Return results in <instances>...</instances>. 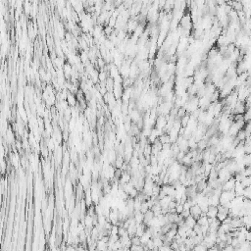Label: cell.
Segmentation results:
<instances>
[{
    "instance_id": "2",
    "label": "cell",
    "mask_w": 251,
    "mask_h": 251,
    "mask_svg": "<svg viewBox=\"0 0 251 251\" xmlns=\"http://www.w3.org/2000/svg\"><path fill=\"white\" fill-rule=\"evenodd\" d=\"M190 215L193 218H195L196 220L201 216L202 214H203V211L201 210V208H200V206H199L198 204H195V205H192L191 206V208H190Z\"/></svg>"
},
{
    "instance_id": "5",
    "label": "cell",
    "mask_w": 251,
    "mask_h": 251,
    "mask_svg": "<svg viewBox=\"0 0 251 251\" xmlns=\"http://www.w3.org/2000/svg\"><path fill=\"white\" fill-rule=\"evenodd\" d=\"M155 217V214H154V212L151 210V209H149L148 211H146L145 213H144V219H143V223L146 225V227H147V225H148L151 221H152V219Z\"/></svg>"
},
{
    "instance_id": "7",
    "label": "cell",
    "mask_w": 251,
    "mask_h": 251,
    "mask_svg": "<svg viewBox=\"0 0 251 251\" xmlns=\"http://www.w3.org/2000/svg\"><path fill=\"white\" fill-rule=\"evenodd\" d=\"M130 118L134 122V123L138 122L141 119L139 111L136 110V109H134V110H131V112H130Z\"/></svg>"
},
{
    "instance_id": "3",
    "label": "cell",
    "mask_w": 251,
    "mask_h": 251,
    "mask_svg": "<svg viewBox=\"0 0 251 251\" xmlns=\"http://www.w3.org/2000/svg\"><path fill=\"white\" fill-rule=\"evenodd\" d=\"M67 102H68V104L70 106H72V107H76L77 105H78V98H77V96L74 95V93L72 92H69L68 94H67V98H66Z\"/></svg>"
},
{
    "instance_id": "4",
    "label": "cell",
    "mask_w": 251,
    "mask_h": 251,
    "mask_svg": "<svg viewBox=\"0 0 251 251\" xmlns=\"http://www.w3.org/2000/svg\"><path fill=\"white\" fill-rule=\"evenodd\" d=\"M206 215H207L208 218H217V215H218V206L210 205V206H209L207 212H206Z\"/></svg>"
},
{
    "instance_id": "6",
    "label": "cell",
    "mask_w": 251,
    "mask_h": 251,
    "mask_svg": "<svg viewBox=\"0 0 251 251\" xmlns=\"http://www.w3.org/2000/svg\"><path fill=\"white\" fill-rule=\"evenodd\" d=\"M185 226L188 227V228H193V227L195 226L196 224H197V220H196L195 218L192 217L191 215H189L188 218L185 219Z\"/></svg>"
},
{
    "instance_id": "8",
    "label": "cell",
    "mask_w": 251,
    "mask_h": 251,
    "mask_svg": "<svg viewBox=\"0 0 251 251\" xmlns=\"http://www.w3.org/2000/svg\"><path fill=\"white\" fill-rule=\"evenodd\" d=\"M241 219H242L243 226L248 230H251V214L244 215L243 217H241Z\"/></svg>"
},
{
    "instance_id": "1",
    "label": "cell",
    "mask_w": 251,
    "mask_h": 251,
    "mask_svg": "<svg viewBox=\"0 0 251 251\" xmlns=\"http://www.w3.org/2000/svg\"><path fill=\"white\" fill-rule=\"evenodd\" d=\"M236 178H231L230 179H228V181L223 182L222 189H223V190H233L234 186H236Z\"/></svg>"
}]
</instances>
